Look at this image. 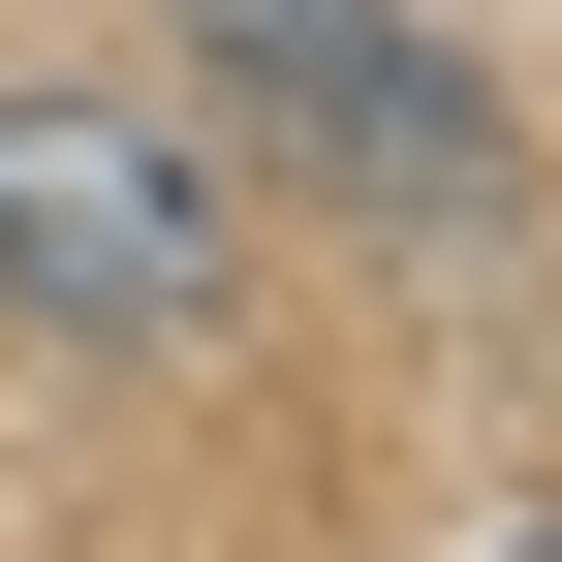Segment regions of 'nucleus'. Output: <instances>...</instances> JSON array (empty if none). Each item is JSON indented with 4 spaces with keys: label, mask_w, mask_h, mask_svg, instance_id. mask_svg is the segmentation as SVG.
<instances>
[{
    "label": "nucleus",
    "mask_w": 562,
    "mask_h": 562,
    "mask_svg": "<svg viewBox=\"0 0 562 562\" xmlns=\"http://www.w3.org/2000/svg\"><path fill=\"white\" fill-rule=\"evenodd\" d=\"M188 32H220V94H250L313 188H375V220H501V94H469L438 32H375V0H188Z\"/></svg>",
    "instance_id": "nucleus-1"
},
{
    "label": "nucleus",
    "mask_w": 562,
    "mask_h": 562,
    "mask_svg": "<svg viewBox=\"0 0 562 562\" xmlns=\"http://www.w3.org/2000/svg\"><path fill=\"white\" fill-rule=\"evenodd\" d=\"M250 281V220L157 157V125H94V94H32L0 125V313H94V344H188Z\"/></svg>",
    "instance_id": "nucleus-2"
},
{
    "label": "nucleus",
    "mask_w": 562,
    "mask_h": 562,
    "mask_svg": "<svg viewBox=\"0 0 562 562\" xmlns=\"http://www.w3.org/2000/svg\"><path fill=\"white\" fill-rule=\"evenodd\" d=\"M501 562H562V531H501Z\"/></svg>",
    "instance_id": "nucleus-3"
}]
</instances>
